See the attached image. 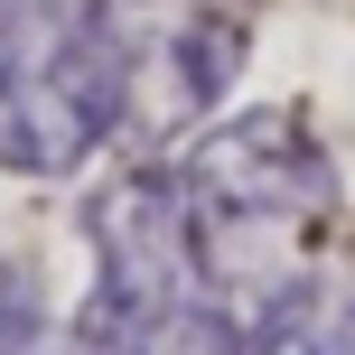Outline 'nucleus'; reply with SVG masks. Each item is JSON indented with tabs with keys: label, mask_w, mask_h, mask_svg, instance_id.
<instances>
[{
	"label": "nucleus",
	"mask_w": 355,
	"mask_h": 355,
	"mask_svg": "<svg viewBox=\"0 0 355 355\" xmlns=\"http://www.w3.org/2000/svg\"><path fill=\"white\" fill-rule=\"evenodd\" d=\"M178 187H187L215 290H262V300L300 290L309 252L337 225V159L300 112H234L196 131V150L178 159Z\"/></svg>",
	"instance_id": "obj_1"
},
{
	"label": "nucleus",
	"mask_w": 355,
	"mask_h": 355,
	"mask_svg": "<svg viewBox=\"0 0 355 355\" xmlns=\"http://www.w3.org/2000/svg\"><path fill=\"white\" fill-rule=\"evenodd\" d=\"M112 141H187L252 56V0H85Z\"/></svg>",
	"instance_id": "obj_2"
},
{
	"label": "nucleus",
	"mask_w": 355,
	"mask_h": 355,
	"mask_svg": "<svg viewBox=\"0 0 355 355\" xmlns=\"http://www.w3.org/2000/svg\"><path fill=\"white\" fill-rule=\"evenodd\" d=\"M103 141L85 0H0V178H75Z\"/></svg>",
	"instance_id": "obj_3"
},
{
	"label": "nucleus",
	"mask_w": 355,
	"mask_h": 355,
	"mask_svg": "<svg viewBox=\"0 0 355 355\" xmlns=\"http://www.w3.org/2000/svg\"><path fill=\"white\" fill-rule=\"evenodd\" d=\"M85 252H94V300H103V309L215 300L178 168H122V178L85 206Z\"/></svg>",
	"instance_id": "obj_4"
},
{
	"label": "nucleus",
	"mask_w": 355,
	"mask_h": 355,
	"mask_svg": "<svg viewBox=\"0 0 355 355\" xmlns=\"http://www.w3.org/2000/svg\"><path fill=\"white\" fill-rule=\"evenodd\" d=\"M75 355H243V327L225 300H168V309H103L85 300Z\"/></svg>",
	"instance_id": "obj_5"
},
{
	"label": "nucleus",
	"mask_w": 355,
	"mask_h": 355,
	"mask_svg": "<svg viewBox=\"0 0 355 355\" xmlns=\"http://www.w3.org/2000/svg\"><path fill=\"white\" fill-rule=\"evenodd\" d=\"M243 355H355V281H300L262 300L243 327Z\"/></svg>",
	"instance_id": "obj_6"
},
{
	"label": "nucleus",
	"mask_w": 355,
	"mask_h": 355,
	"mask_svg": "<svg viewBox=\"0 0 355 355\" xmlns=\"http://www.w3.org/2000/svg\"><path fill=\"white\" fill-rule=\"evenodd\" d=\"M37 346V290H28V271L0 252V355H28Z\"/></svg>",
	"instance_id": "obj_7"
},
{
	"label": "nucleus",
	"mask_w": 355,
	"mask_h": 355,
	"mask_svg": "<svg viewBox=\"0 0 355 355\" xmlns=\"http://www.w3.org/2000/svg\"><path fill=\"white\" fill-rule=\"evenodd\" d=\"M28 355H37V346H28Z\"/></svg>",
	"instance_id": "obj_8"
}]
</instances>
